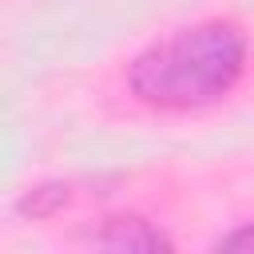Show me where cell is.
Masks as SVG:
<instances>
[{"label":"cell","instance_id":"1","mask_svg":"<svg viewBox=\"0 0 254 254\" xmlns=\"http://www.w3.org/2000/svg\"><path fill=\"white\" fill-rule=\"evenodd\" d=\"M246 71V32L234 20H198L147 44L131 67L127 87L167 111H194L234 91Z\"/></svg>","mask_w":254,"mask_h":254},{"label":"cell","instance_id":"2","mask_svg":"<svg viewBox=\"0 0 254 254\" xmlns=\"http://www.w3.org/2000/svg\"><path fill=\"white\" fill-rule=\"evenodd\" d=\"M99 246H107V250H163L171 242L163 230H155L143 218H111L107 230L99 234Z\"/></svg>","mask_w":254,"mask_h":254},{"label":"cell","instance_id":"3","mask_svg":"<svg viewBox=\"0 0 254 254\" xmlns=\"http://www.w3.org/2000/svg\"><path fill=\"white\" fill-rule=\"evenodd\" d=\"M218 246H222V250H254V222L230 230L226 238H218Z\"/></svg>","mask_w":254,"mask_h":254}]
</instances>
